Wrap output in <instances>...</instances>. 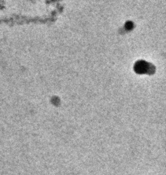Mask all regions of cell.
<instances>
[{
  "mask_svg": "<svg viewBox=\"0 0 166 175\" xmlns=\"http://www.w3.org/2000/svg\"><path fill=\"white\" fill-rule=\"evenodd\" d=\"M147 64L146 63V62H138V63H137L136 64V70L137 72L139 73H143L146 72L147 70Z\"/></svg>",
  "mask_w": 166,
  "mask_h": 175,
  "instance_id": "6da1fadb",
  "label": "cell"
}]
</instances>
